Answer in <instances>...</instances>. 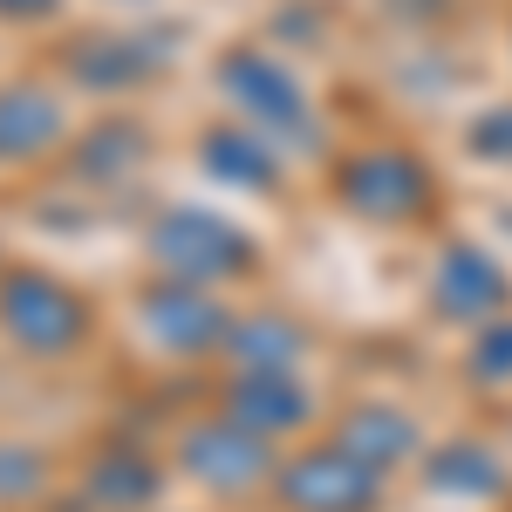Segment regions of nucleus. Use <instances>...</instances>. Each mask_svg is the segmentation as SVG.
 Returning <instances> with one entry per match:
<instances>
[{
    "label": "nucleus",
    "mask_w": 512,
    "mask_h": 512,
    "mask_svg": "<svg viewBox=\"0 0 512 512\" xmlns=\"http://www.w3.org/2000/svg\"><path fill=\"white\" fill-rule=\"evenodd\" d=\"M151 267L171 280H192V287H239V280L260 274V253L253 239L239 233L226 212H205V205H171L151 219L144 233Z\"/></svg>",
    "instance_id": "3"
},
{
    "label": "nucleus",
    "mask_w": 512,
    "mask_h": 512,
    "mask_svg": "<svg viewBox=\"0 0 512 512\" xmlns=\"http://www.w3.org/2000/svg\"><path fill=\"white\" fill-rule=\"evenodd\" d=\"M62 0H0V21H48Z\"/></svg>",
    "instance_id": "21"
},
{
    "label": "nucleus",
    "mask_w": 512,
    "mask_h": 512,
    "mask_svg": "<svg viewBox=\"0 0 512 512\" xmlns=\"http://www.w3.org/2000/svg\"><path fill=\"white\" fill-rule=\"evenodd\" d=\"M274 465H280V444H267L260 431H246L233 424L226 410H212V417H192L178 444H171V472L198 485L205 499H260L267 485H274Z\"/></svg>",
    "instance_id": "4"
},
{
    "label": "nucleus",
    "mask_w": 512,
    "mask_h": 512,
    "mask_svg": "<svg viewBox=\"0 0 512 512\" xmlns=\"http://www.w3.org/2000/svg\"><path fill=\"white\" fill-rule=\"evenodd\" d=\"M465 383L478 396H512V308L499 321L472 328V349H465Z\"/></svg>",
    "instance_id": "17"
},
{
    "label": "nucleus",
    "mask_w": 512,
    "mask_h": 512,
    "mask_svg": "<svg viewBox=\"0 0 512 512\" xmlns=\"http://www.w3.org/2000/svg\"><path fill=\"white\" fill-rule=\"evenodd\" d=\"M328 437L349 444L355 458L376 465V472H403V465L424 458V424H417L403 403H390V396H362V403H349Z\"/></svg>",
    "instance_id": "11"
},
{
    "label": "nucleus",
    "mask_w": 512,
    "mask_h": 512,
    "mask_svg": "<svg viewBox=\"0 0 512 512\" xmlns=\"http://www.w3.org/2000/svg\"><path fill=\"white\" fill-rule=\"evenodd\" d=\"M267 499L280 512H383L390 506V472L362 465L335 437H301V444L280 451Z\"/></svg>",
    "instance_id": "2"
},
{
    "label": "nucleus",
    "mask_w": 512,
    "mask_h": 512,
    "mask_svg": "<svg viewBox=\"0 0 512 512\" xmlns=\"http://www.w3.org/2000/svg\"><path fill=\"white\" fill-rule=\"evenodd\" d=\"M315 349V335L301 328V321L287 315V308H239L233 335H226V369H267V376H294L301 362Z\"/></svg>",
    "instance_id": "13"
},
{
    "label": "nucleus",
    "mask_w": 512,
    "mask_h": 512,
    "mask_svg": "<svg viewBox=\"0 0 512 512\" xmlns=\"http://www.w3.org/2000/svg\"><path fill=\"white\" fill-rule=\"evenodd\" d=\"M335 198H342V212L369 219V226H417V219H431L437 185L417 151L369 144V151H349L335 164Z\"/></svg>",
    "instance_id": "5"
},
{
    "label": "nucleus",
    "mask_w": 512,
    "mask_h": 512,
    "mask_svg": "<svg viewBox=\"0 0 512 512\" xmlns=\"http://www.w3.org/2000/svg\"><path fill=\"white\" fill-rule=\"evenodd\" d=\"M69 158H76V171H82V178H96V185H110L117 171H130V164L144 158V137H137L130 123H103V130H96L89 144H76Z\"/></svg>",
    "instance_id": "18"
},
{
    "label": "nucleus",
    "mask_w": 512,
    "mask_h": 512,
    "mask_svg": "<svg viewBox=\"0 0 512 512\" xmlns=\"http://www.w3.org/2000/svg\"><path fill=\"white\" fill-rule=\"evenodd\" d=\"M205 171L219 178V185H233V192H267L280 178V144L274 137H260L253 123L246 130H205Z\"/></svg>",
    "instance_id": "16"
},
{
    "label": "nucleus",
    "mask_w": 512,
    "mask_h": 512,
    "mask_svg": "<svg viewBox=\"0 0 512 512\" xmlns=\"http://www.w3.org/2000/svg\"><path fill=\"white\" fill-rule=\"evenodd\" d=\"M512 308V274L472 246V239H451V246H437L431 260V315L451 321V328H485V321H499Z\"/></svg>",
    "instance_id": "8"
},
{
    "label": "nucleus",
    "mask_w": 512,
    "mask_h": 512,
    "mask_svg": "<svg viewBox=\"0 0 512 512\" xmlns=\"http://www.w3.org/2000/svg\"><path fill=\"white\" fill-rule=\"evenodd\" d=\"M219 410H226L233 424H246V431H260L267 444H301V437L315 431V396H308V383H301V369H294V376L226 369Z\"/></svg>",
    "instance_id": "9"
},
{
    "label": "nucleus",
    "mask_w": 512,
    "mask_h": 512,
    "mask_svg": "<svg viewBox=\"0 0 512 512\" xmlns=\"http://www.w3.org/2000/svg\"><path fill=\"white\" fill-rule=\"evenodd\" d=\"M233 321H239V308H226L219 287H192V280L158 274L137 294V328H144V342L158 355H171V362H219Z\"/></svg>",
    "instance_id": "7"
},
{
    "label": "nucleus",
    "mask_w": 512,
    "mask_h": 512,
    "mask_svg": "<svg viewBox=\"0 0 512 512\" xmlns=\"http://www.w3.org/2000/svg\"><path fill=\"white\" fill-rule=\"evenodd\" d=\"M76 478H82V506L89 512H151L171 472H164L158 458L130 451V444H110V451H96Z\"/></svg>",
    "instance_id": "14"
},
{
    "label": "nucleus",
    "mask_w": 512,
    "mask_h": 512,
    "mask_svg": "<svg viewBox=\"0 0 512 512\" xmlns=\"http://www.w3.org/2000/svg\"><path fill=\"white\" fill-rule=\"evenodd\" d=\"M69 137V110L41 82H0V164H35Z\"/></svg>",
    "instance_id": "12"
},
{
    "label": "nucleus",
    "mask_w": 512,
    "mask_h": 512,
    "mask_svg": "<svg viewBox=\"0 0 512 512\" xmlns=\"http://www.w3.org/2000/svg\"><path fill=\"white\" fill-rule=\"evenodd\" d=\"M472 151L492 164H512V110H485L472 123Z\"/></svg>",
    "instance_id": "20"
},
{
    "label": "nucleus",
    "mask_w": 512,
    "mask_h": 512,
    "mask_svg": "<svg viewBox=\"0 0 512 512\" xmlns=\"http://www.w3.org/2000/svg\"><path fill=\"white\" fill-rule=\"evenodd\" d=\"M219 89H226V103H233L260 137H274L287 151H315L308 89H301V76H294L280 55H267V48H226V55H219Z\"/></svg>",
    "instance_id": "6"
},
{
    "label": "nucleus",
    "mask_w": 512,
    "mask_h": 512,
    "mask_svg": "<svg viewBox=\"0 0 512 512\" xmlns=\"http://www.w3.org/2000/svg\"><path fill=\"white\" fill-rule=\"evenodd\" d=\"M48 492V458L35 444H0V506H28Z\"/></svg>",
    "instance_id": "19"
},
{
    "label": "nucleus",
    "mask_w": 512,
    "mask_h": 512,
    "mask_svg": "<svg viewBox=\"0 0 512 512\" xmlns=\"http://www.w3.org/2000/svg\"><path fill=\"white\" fill-rule=\"evenodd\" d=\"M96 308L76 280L48 267H0V342L28 362H69L89 349Z\"/></svg>",
    "instance_id": "1"
},
{
    "label": "nucleus",
    "mask_w": 512,
    "mask_h": 512,
    "mask_svg": "<svg viewBox=\"0 0 512 512\" xmlns=\"http://www.w3.org/2000/svg\"><path fill=\"white\" fill-rule=\"evenodd\" d=\"M164 48L151 35H82L69 55H62V69L76 89H96V96H117V89H137L144 76H158Z\"/></svg>",
    "instance_id": "15"
},
{
    "label": "nucleus",
    "mask_w": 512,
    "mask_h": 512,
    "mask_svg": "<svg viewBox=\"0 0 512 512\" xmlns=\"http://www.w3.org/2000/svg\"><path fill=\"white\" fill-rule=\"evenodd\" d=\"M424 492L444 506H506L512 465L485 437H444V444H424Z\"/></svg>",
    "instance_id": "10"
}]
</instances>
